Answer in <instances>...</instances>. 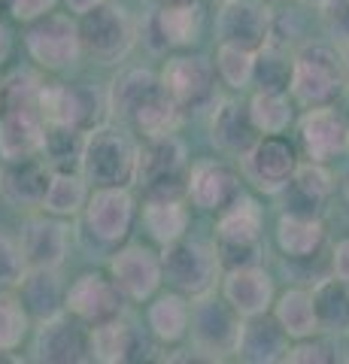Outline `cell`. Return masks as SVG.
Returning <instances> with one entry per match:
<instances>
[{"label":"cell","instance_id":"cell-1","mask_svg":"<svg viewBox=\"0 0 349 364\" xmlns=\"http://www.w3.org/2000/svg\"><path fill=\"white\" fill-rule=\"evenodd\" d=\"M137 170L140 146L134 143V136L125 128H119V124L88 128L80 158V173L88 179V186H131V182H137Z\"/></svg>","mask_w":349,"mask_h":364},{"label":"cell","instance_id":"cell-2","mask_svg":"<svg viewBox=\"0 0 349 364\" xmlns=\"http://www.w3.org/2000/svg\"><path fill=\"white\" fill-rule=\"evenodd\" d=\"M343 55H337L325 43H304L295 52V73H291V97L304 109L331 107L346 88Z\"/></svg>","mask_w":349,"mask_h":364},{"label":"cell","instance_id":"cell-3","mask_svg":"<svg viewBox=\"0 0 349 364\" xmlns=\"http://www.w3.org/2000/svg\"><path fill=\"white\" fill-rule=\"evenodd\" d=\"M161 267H164V279L176 291L188 294V298L210 294L225 273L216 243L188 240V237H179V240L164 246Z\"/></svg>","mask_w":349,"mask_h":364},{"label":"cell","instance_id":"cell-4","mask_svg":"<svg viewBox=\"0 0 349 364\" xmlns=\"http://www.w3.org/2000/svg\"><path fill=\"white\" fill-rule=\"evenodd\" d=\"M191 343L207 361H222L228 355H237V340L243 328V316L234 306L216 294H200L191 298Z\"/></svg>","mask_w":349,"mask_h":364},{"label":"cell","instance_id":"cell-5","mask_svg":"<svg viewBox=\"0 0 349 364\" xmlns=\"http://www.w3.org/2000/svg\"><path fill=\"white\" fill-rule=\"evenodd\" d=\"M188 152L176 134L152 136L140 149L137 182L146 198H183L188 195Z\"/></svg>","mask_w":349,"mask_h":364},{"label":"cell","instance_id":"cell-6","mask_svg":"<svg viewBox=\"0 0 349 364\" xmlns=\"http://www.w3.org/2000/svg\"><path fill=\"white\" fill-rule=\"evenodd\" d=\"M25 46H28V55L33 58V64L52 73L73 67L80 61V55L85 52L80 21L73 16L55 13V9L37 21H28Z\"/></svg>","mask_w":349,"mask_h":364},{"label":"cell","instance_id":"cell-7","mask_svg":"<svg viewBox=\"0 0 349 364\" xmlns=\"http://www.w3.org/2000/svg\"><path fill=\"white\" fill-rule=\"evenodd\" d=\"M82 46L97 64H119L128 58V52L137 43V31L125 6L119 4H100L92 13L80 16Z\"/></svg>","mask_w":349,"mask_h":364},{"label":"cell","instance_id":"cell-8","mask_svg":"<svg viewBox=\"0 0 349 364\" xmlns=\"http://www.w3.org/2000/svg\"><path fill=\"white\" fill-rule=\"evenodd\" d=\"M276 16L264 0H225L216 16L219 43H234L258 52L274 40Z\"/></svg>","mask_w":349,"mask_h":364},{"label":"cell","instance_id":"cell-9","mask_svg":"<svg viewBox=\"0 0 349 364\" xmlns=\"http://www.w3.org/2000/svg\"><path fill=\"white\" fill-rule=\"evenodd\" d=\"M33 358L46 364H82L92 361V331H85L73 313L43 318L33 337Z\"/></svg>","mask_w":349,"mask_h":364},{"label":"cell","instance_id":"cell-10","mask_svg":"<svg viewBox=\"0 0 349 364\" xmlns=\"http://www.w3.org/2000/svg\"><path fill=\"white\" fill-rule=\"evenodd\" d=\"M167 95L183 109H200L216 100V67L204 55H173L161 70Z\"/></svg>","mask_w":349,"mask_h":364},{"label":"cell","instance_id":"cell-11","mask_svg":"<svg viewBox=\"0 0 349 364\" xmlns=\"http://www.w3.org/2000/svg\"><path fill=\"white\" fill-rule=\"evenodd\" d=\"M298 170V155L279 134L262 136L255 149L243 158V173L258 191L264 195H283V188L291 182Z\"/></svg>","mask_w":349,"mask_h":364},{"label":"cell","instance_id":"cell-12","mask_svg":"<svg viewBox=\"0 0 349 364\" xmlns=\"http://www.w3.org/2000/svg\"><path fill=\"white\" fill-rule=\"evenodd\" d=\"M85 225L88 234L107 246L125 240L134 225V195L128 186L95 188V195L85 203Z\"/></svg>","mask_w":349,"mask_h":364},{"label":"cell","instance_id":"cell-13","mask_svg":"<svg viewBox=\"0 0 349 364\" xmlns=\"http://www.w3.org/2000/svg\"><path fill=\"white\" fill-rule=\"evenodd\" d=\"M109 277L119 286V291L128 301H146L159 291L161 279H164V267H161V255H155L149 246L143 243H131L125 249H119L109 261Z\"/></svg>","mask_w":349,"mask_h":364},{"label":"cell","instance_id":"cell-14","mask_svg":"<svg viewBox=\"0 0 349 364\" xmlns=\"http://www.w3.org/2000/svg\"><path fill=\"white\" fill-rule=\"evenodd\" d=\"M200 25H204V9L200 0L195 4H173V6H159L146 18L143 25V40L152 52H167V49H183L200 37Z\"/></svg>","mask_w":349,"mask_h":364},{"label":"cell","instance_id":"cell-15","mask_svg":"<svg viewBox=\"0 0 349 364\" xmlns=\"http://www.w3.org/2000/svg\"><path fill=\"white\" fill-rule=\"evenodd\" d=\"M122 298L125 294L119 291L112 277L88 270L82 277H76L73 286L67 289V313H73L80 322L92 328V325L116 318L122 313Z\"/></svg>","mask_w":349,"mask_h":364},{"label":"cell","instance_id":"cell-16","mask_svg":"<svg viewBox=\"0 0 349 364\" xmlns=\"http://www.w3.org/2000/svg\"><path fill=\"white\" fill-rule=\"evenodd\" d=\"M262 131L255 128L252 122V112L249 104L243 100H234V97H225L213 109V119H210V140L219 152L231 155V158H243L255 149V143L262 140Z\"/></svg>","mask_w":349,"mask_h":364},{"label":"cell","instance_id":"cell-17","mask_svg":"<svg viewBox=\"0 0 349 364\" xmlns=\"http://www.w3.org/2000/svg\"><path fill=\"white\" fill-rule=\"evenodd\" d=\"M43 146H46V119L37 107L0 109V161L43 155Z\"/></svg>","mask_w":349,"mask_h":364},{"label":"cell","instance_id":"cell-18","mask_svg":"<svg viewBox=\"0 0 349 364\" xmlns=\"http://www.w3.org/2000/svg\"><path fill=\"white\" fill-rule=\"evenodd\" d=\"M301 131V143L310 161H322L328 164L331 158L340 155L349 146V124L346 116L331 107H310L298 122Z\"/></svg>","mask_w":349,"mask_h":364},{"label":"cell","instance_id":"cell-19","mask_svg":"<svg viewBox=\"0 0 349 364\" xmlns=\"http://www.w3.org/2000/svg\"><path fill=\"white\" fill-rule=\"evenodd\" d=\"M21 252H25L28 267H46L58 270L67 258V246H70V234L61 215H31L21 228Z\"/></svg>","mask_w":349,"mask_h":364},{"label":"cell","instance_id":"cell-20","mask_svg":"<svg viewBox=\"0 0 349 364\" xmlns=\"http://www.w3.org/2000/svg\"><path fill=\"white\" fill-rule=\"evenodd\" d=\"M237 195H240V179L225 161L204 158V161L191 164V170H188V198L198 210L222 213Z\"/></svg>","mask_w":349,"mask_h":364},{"label":"cell","instance_id":"cell-21","mask_svg":"<svg viewBox=\"0 0 349 364\" xmlns=\"http://www.w3.org/2000/svg\"><path fill=\"white\" fill-rule=\"evenodd\" d=\"M222 294H225V301H228L243 318L267 313L270 306H274V301H276V294H274V277H270V273L262 264L225 270V277H222Z\"/></svg>","mask_w":349,"mask_h":364},{"label":"cell","instance_id":"cell-22","mask_svg":"<svg viewBox=\"0 0 349 364\" xmlns=\"http://www.w3.org/2000/svg\"><path fill=\"white\" fill-rule=\"evenodd\" d=\"M52 182V164L40 161V155L4 161L0 170V195L16 207H43Z\"/></svg>","mask_w":349,"mask_h":364},{"label":"cell","instance_id":"cell-23","mask_svg":"<svg viewBox=\"0 0 349 364\" xmlns=\"http://www.w3.org/2000/svg\"><path fill=\"white\" fill-rule=\"evenodd\" d=\"M164 91L161 76H155L146 67H128L109 85V112L119 122L134 124V119Z\"/></svg>","mask_w":349,"mask_h":364},{"label":"cell","instance_id":"cell-24","mask_svg":"<svg viewBox=\"0 0 349 364\" xmlns=\"http://www.w3.org/2000/svg\"><path fill=\"white\" fill-rule=\"evenodd\" d=\"M289 334L286 328L276 322V316H249L243 318L240 340H237V358L249 364H274L286 361L289 355Z\"/></svg>","mask_w":349,"mask_h":364},{"label":"cell","instance_id":"cell-25","mask_svg":"<svg viewBox=\"0 0 349 364\" xmlns=\"http://www.w3.org/2000/svg\"><path fill=\"white\" fill-rule=\"evenodd\" d=\"M92 109H97V97L88 88L52 82V85H43L40 91V112L46 124H70V128L88 131Z\"/></svg>","mask_w":349,"mask_h":364},{"label":"cell","instance_id":"cell-26","mask_svg":"<svg viewBox=\"0 0 349 364\" xmlns=\"http://www.w3.org/2000/svg\"><path fill=\"white\" fill-rule=\"evenodd\" d=\"M334 191L331 173L325 170L322 161H307L298 164L295 176L283 188L286 195V213H298V215H322V207L328 203Z\"/></svg>","mask_w":349,"mask_h":364},{"label":"cell","instance_id":"cell-27","mask_svg":"<svg viewBox=\"0 0 349 364\" xmlns=\"http://www.w3.org/2000/svg\"><path fill=\"white\" fill-rule=\"evenodd\" d=\"M18 298L25 304V310L43 322L67 310V289L61 286L58 270L46 267H28V273L18 282Z\"/></svg>","mask_w":349,"mask_h":364},{"label":"cell","instance_id":"cell-28","mask_svg":"<svg viewBox=\"0 0 349 364\" xmlns=\"http://www.w3.org/2000/svg\"><path fill=\"white\" fill-rule=\"evenodd\" d=\"M325 243V222L319 215L283 213L276 222V246L289 258H313Z\"/></svg>","mask_w":349,"mask_h":364},{"label":"cell","instance_id":"cell-29","mask_svg":"<svg viewBox=\"0 0 349 364\" xmlns=\"http://www.w3.org/2000/svg\"><path fill=\"white\" fill-rule=\"evenodd\" d=\"M262 225H264V213H262V207H258V200L240 191V195L219 213L216 240L258 243L262 240Z\"/></svg>","mask_w":349,"mask_h":364},{"label":"cell","instance_id":"cell-30","mask_svg":"<svg viewBox=\"0 0 349 364\" xmlns=\"http://www.w3.org/2000/svg\"><path fill=\"white\" fill-rule=\"evenodd\" d=\"M274 316H276V322L286 328V334L291 340L319 334V316H316V301H313V289H286L274 301Z\"/></svg>","mask_w":349,"mask_h":364},{"label":"cell","instance_id":"cell-31","mask_svg":"<svg viewBox=\"0 0 349 364\" xmlns=\"http://www.w3.org/2000/svg\"><path fill=\"white\" fill-rule=\"evenodd\" d=\"M143 222L146 231L155 243H173L179 237H186L188 228V210L183 198H146V210H143Z\"/></svg>","mask_w":349,"mask_h":364},{"label":"cell","instance_id":"cell-32","mask_svg":"<svg viewBox=\"0 0 349 364\" xmlns=\"http://www.w3.org/2000/svg\"><path fill=\"white\" fill-rule=\"evenodd\" d=\"M137 352V334L128 322L109 318V322L92 325V358L100 364H125Z\"/></svg>","mask_w":349,"mask_h":364},{"label":"cell","instance_id":"cell-33","mask_svg":"<svg viewBox=\"0 0 349 364\" xmlns=\"http://www.w3.org/2000/svg\"><path fill=\"white\" fill-rule=\"evenodd\" d=\"M188 325H191V304L186 301L183 291L161 294V298H155V304L149 306V328L161 343L183 340L188 334Z\"/></svg>","mask_w":349,"mask_h":364},{"label":"cell","instance_id":"cell-34","mask_svg":"<svg viewBox=\"0 0 349 364\" xmlns=\"http://www.w3.org/2000/svg\"><path fill=\"white\" fill-rule=\"evenodd\" d=\"M313 301H316V316H319V331L340 334L349 328V286L343 279L331 277L319 279L313 286Z\"/></svg>","mask_w":349,"mask_h":364},{"label":"cell","instance_id":"cell-35","mask_svg":"<svg viewBox=\"0 0 349 364\" xmlns=\"http://www.w3.org/2000/svg\"><path fill=\"white\" fill-rule=\"evenodd\" d=\"M88 179L82 173H73V170H52V182L46 191V200H43V210L52 215H76L85 210L88 203Z\"/></svg>","mask_w":349,"mask_h":364},{"label":"cell","instance_id":"cell-36","mask_svg":"<svg viewBox=\"0 0 349 364\" xmlns=\"http://www.w3.org/2000/svg\"><path fill=\"white\" fill-rule=\"evenodd\" d=\"M249 112L255 128L264 136L286 134L289 124L295 122V107L289 100V91H255L249 97Z\"/></svg>","mask_w":349,"mask_h":364},{"label":"cell","instance_id":"cell-37","mask_svg":"<svg viewBox=\"0 0 349 364\" xmlns=\"http://www.w3.org/2000/svg\"><path fill=\"white\" fill-rule=\"evenodd\" d=\"M291 73H295V55H289L283 46H267L255 52V82L258 91H289Z\"/></svg>","mask_w":349,"mask_h":364},{"label":"cell","instance_id":"cell-38","mask_svg":"<svg viewBox=\"0 0 349 364\" xmlns=\"http://www.w3.org/2000/svg\"><path fill=\"white\" fill-rule=\"evenodd\" d=\"M216 70L228 88L234 91L249 88L255 82V52L243 49V46H234V43H219Z\"/></svg>","mask_w":349,"mask_h":364},{"label":"cell","instance_id":"cell-39","mask_svg":"<svg viewBox=\"0 0 349 364\" xmlns=\"http://www.w3.org/2000/svg\"><path fill=\"white\" fill-rule=\"evenodd\" d=\"M85 134L82 128H70V124H46V146H43V155L52 167L64 170L67 161L80 164L82 158V146H85Z\"/></svg>","mask_w":349,"mask_h":364},{"label":"cell","instance_id":"cell-40","mask_svg":"<svg viewBox=\"0 0 349 364\" xmlns=\"http://www.w3.org/2000/svg\"><path fill=\"white\" fill-rule=\"evenodd\" d=\"M31 328V313L18 294L0 289V352H13L21 346Z\"/></svg>","mask_w":349,"mask_h":364},{"label":"cell","instance_id":"cell-41","mask_svg":"<svg viewBox=\"0 0 349 364\" xmlns=\"http://www.w3.org/2000/svg\"><path fill=\"white\" fill-rule=\"evenodd\" d=\"M25 273H28V261H25V252H21V243L0 234V289L18 286Z\"/></svg>","mask_w":349,"mask_h":364},{"label":"cell","instance_id":"cell-42","mask_svg":"<svg viewBox=\"0 0 349 364\" xmlns=\"http://www.w3.org/2000/svg\"><path fill=\"white\" fill-rule=\"evenodd\" d=\"M286 361H291V364H331V361H337V346L331 340H322V337L313 334V337L298 340V343L289 349Z\"/></svg>","mask_w":349,"mask_h":364},{"label":"cell","instance_id":"cell-43","mask_svg":"<svg viewBox=\"0 0 349 364\" xmlns=\"http://www.w3.org/2000/svg\"><path fill=\"white\" fill-rule=\"evenodd\" d=\"M219 258L225 270H237V267H249L262 261V240L258 243H231V240H216Z\"/></svg>","mask_w":349,"mask_h":364},{"label":"cell","instance_id":"cell-44","mask_svg":"<svg viewBox=\"0 0 349 364\" xmlns=\"http://www.w3.org/2000/svg\"><path fill=\"white\" fill-rule=\"evenodd\" d=\"M322 28L337 46H349V0H328L322 6Z\"/></svg>","mask_w":349,"mask_h":364},{"label":"cell","instance_id":"cell-45","mask_svg":"<svg viewBox=\"0 0 349 364\" xmlns=\"http://www.w3.org/2000/svg\"><path fill=\"white\" fill-rule=\"evenodd\" d=\"M55 4H58V0H6L9 13L18 21H37L43 16H49Z\"/></svg>","mask_w":349,"mask_h":364},{"label":"cell","instance_id":"cell-46","mask_svg":"<svg viewBox=\"0 0 349 364\" xmlns=\"http://www.w3.org/2000/svg\"><path fill=\"white\" fill-rule=\"evenodd\" d=\"M331 273L349 286V237H343V240L334 246V252H331Z\"/></svg>","mask_w":349,"mask_h":364},{"label":"cell","instance_id":"cell-47","mask_svg":"<svg viewBox=\"0 0 349 364\" xmlns=\"http://www.w3.org/2000/svg\"><path fill=\"white\" fill-rule=\"evenodd\" d=\"M64 4H67V9H70L73 16H85V13H92L95 6L107 4V0H64Z\"/></svg>","mask_w":349,"mask_h":364},{"label":"cell","instance_id":"cell-48","mask_svg":"<svg viewBox=\"0 0 349 364\" xmlns=\"http://www.w3.org/2000/svg\"><path fill=\"white\" fill-rule=\"evenodd\" d=\"M6 46H9V31H6L4 21H0V58L6 55Z\"/></svg>","mask_w":349,"mask_h":364},{"label":"cell","instance_id":"cell-49","mask_svg":"<svg viewBox=\"0 0 349 364\" xmlns=\"http://www.w3.org/2000/svg\"><path fill=\"white\" fill-rule=\"evenodd\" d=\"M159 6H173V4H195V0H155Z\"/></svg>","mask_w":349,"mask_h":364},{"label":"cell","instance_id":"cell-50","mask_svg":"<svg viewBox=\"0 0 349 364\" xmlns=\"http://www.w3.org/2000/svg\"><path fill=\"white\" fill-rule=\"evenodd\" d=\"M301 4H307V6H319V9H322L325 4H328V0H301Z\"/></svg>","mask_w":349,"mask_h":364},{"label":"cell","instance_id":"cell-51","mask_svg":"<svg viewBox=\"0 0 349 364\" xmlns=\"http://www.w3.org/2000/svg\"><path fill=\"white\" fill-rule=\"evenodd\" d=\"M343 67H346V79H349V46H343Z\"/></svg>","mask_w":349,"mask_h":364},{"label":"cell","instance_id":"cell-52","mask_svg":"<svg viewBox=\"0 0 349 364\" xmlns=\"http://www.w3.org/2000/svg\"><path fill=\"white\" fill-rule=\"evenodd\" d=\"M346 124H349V112H346Z\"/></svg>","mask_w":349,"mask_h":364},{"label":"cell","instance_id":"cell-53","mask_svg":"<svg viewBox=\"0 0 349 364\" xmlns=\"http://www.w3.org/2000/svg\"><path fill=\"white\" fill-rule=\"evenodd\" d=\"M0 4H4V0H0Z\"/></svg>","mask_w":349,"mask_h":364}]
</instances>
